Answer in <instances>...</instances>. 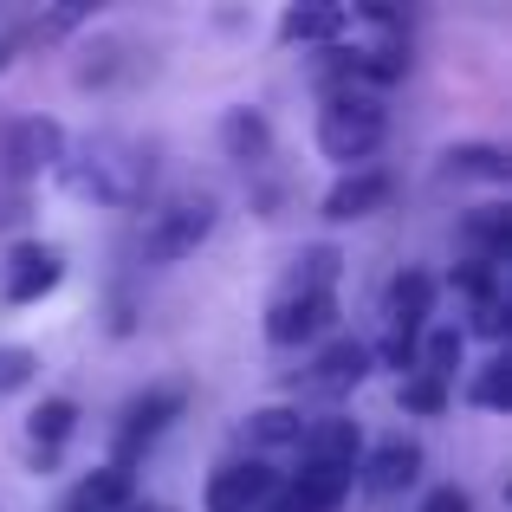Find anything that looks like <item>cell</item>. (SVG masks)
I'll list each match as a JSON object with an SVG mask.
<instances>
[{"instance_id": "6da1fadb", "label": "cell", "mask_w": 512, "mask_h": 512, "mask_svg": "<svg viewBox=\"0 0 512 512\" xmlns=\"http://www.w3.org/2000/svg\"><path fill=\"white\" fill-rule=\"evenodd\" d=\"M59 188L91 208H143L156 195V143L130 137V130H91V137H65L59 156Z\"/></svg>"}, {"instance_id": "7a4b0ae2", "label": "cell", "mask_w": 512, "mask_h": 512, "mask_svg": "<svg viewBox=\"0 0 512 512\" xmlns=\"http://www.w3.org/2000/svg\"><path fill=\"white\" fill-rule=\"evenodd\" d=\"M221 227V201L208 188H182L169 201H150L137 227V266H182L188 253H201Z\"/></svg>"}, {"instance_id": "3957f363", "label": "cell", "mask_w": 512, "mask_h": 512, "mask_svg": "<svg viewBox=\"0 0 512 512\" xmlns=\"http://www.w3.org/2000/svg\"><path fill=\"white\" fill-rule=\"evenodd\" d=\"M383 137H389L383 98H370V91H325V104H318V156H331L350 175V169H370Z\"/></svg>"}, {"instance_id": "277c9868", "label": "cell", "mask_w": 512, "mask_h": 512, "mask_svg": "<svg viewBox=\"0 0 512 512\" xmlns=\"http://www.w3.org/2000/svg\"><path fill=\"white\" fill-rule=\"evenodd\" d=\"M428 312H435V273H422V266H402V273L389 279V292H383L389 331H383V344L370 350V363H383V370H402V376H409L415 344H422V331H428Z\"/></svg>"}, {"instance_id": "5b68a950", "label": "cell", "mask_w": 512, "mask_h": 512, "mask_svg": "<svg viewBox=\"0 0 512 512\" xmlns=\"http://www.w3.org/2000/svg\"><path fill=\"white\" fill-rule=\"evenodd\" d=\"M188 409V389L182 383H150L137 389V396L124 402V415H117V441H111V467H130L143 461V454L156 448V441L175 428V415Z\"/></svg>"}, {"instance_id": "8992f818", "label": "cell", "mask_w": 512, "mask_h": 512, "mask_svg": "<svg viewBox=\"0 0 512 512\" xmlns=\"http://www.w3.org/2000/svg\"><path fill=\"white\" fill-rule=\"evenodd\" d=\"M65 156V124L59 117H13L0 130V175L7 182H33V175H52Z\"/></svg>"}, {"instance_id": "52a82bcc", "label": "cell", "mask_w": 512, "mask_h": 512, "mask_svg": "<svg viewBox=\"0 0 512 512\" xmlns=\"http://www.w3.org/2000/svg\"><path fill=\"white\" fill-rule=\"evenodd\" d=\"M338 325V292H273L266 305V344L273 350H305Z\"/></svg>"}, {"instance_id": "ba28073f", "label": "cell", "mask_w": 512, "mask_h": 512, "mask_svg": "<svg viewBox=\"0 0 512 512\" xmlns=\"http://www.w3.org/2000/svg\"><path fill=\"white\" fill-rule=\"evenodd\" d=\"M65 279V253L46 247V240H13L0 253V299L7 305H39L46 292H59Z\"/></svg>"}, {"instance_id": "9c48e42d", "label": "cell", "mask_w": 512, "mask_h": 512, "mask_svg": "<svg viewBox=\"0 0 512 512\" xmlns=\"http://www.w3.org/2000/svg\"><path fill=\"white\" fill-rule=\"evenodd\" d=\"M370 370H376V363H370V344H357V338H331L299 376H292V389H299V396H325V402H338V396H350V389H357Z\"/></svg>"}, {"instance_id": "30bf717a", "label": "cell", "mask_w": 512, "mask_h": 512, "mask_svg": "<svg viewBox=\"0 0 512 512\" xmlns=\"http://www.w3.org/2000/svg\"><path fill=\"white\" fill-rule=\"evenodd\" d=\"M279 493V467L266 461H227L208 474V487H201V506L208 512H266Z\"/></svg>"}, {"instance_id": "8fae6325", "label": "cell", "mask_w": 512, "mask_h": 512, "mask_svg": "<svg viewBox=\"0 0 512 512\" xmlns=\"http://www.w3.org/2000/svg\"><path fill=\"white\" fill-rule=\"evenodd\" d=\"M415 480H422V448H415L409 435L370 441V448L357 454V487L370 493V500H396V493H409Z\"/></svg>"}, {"instance_id": "7c38bea8", "label": "cell", "mask_w": 512, "mask_h": 512, "mask_svg": "<svg viewBox=\"0 0 512 512\" xmlns=\"http://www.w3.org/2000/svg\"><path fill=\"white\" fill-rule=\"evenodd\" d=\"M389 201H396V175L389 169H350L338 182L325 188V201H318V214L325 221H370V214H383Z\"/></svg>"}, {"instance_id": "4fadbf2b", "label": "cell", "mask_w": 512, "mask_h": 512, "mask_svg": "<svg viewBox=\"0 0 512 512\" xmlns=\"http://www.w3.org/2000/svg\"><path fill=\"white\" fill-rule=\"evenodd\" d=\"M78 435V402L72 396H46L33 402V415H26V448H33V467L46 474V467H59L65 441Z\"/></svg>"}, {"instance_id": "5bb4252c", "label": "cell", "mask_w": 512, "mask_h": 512, "mask_svg": "<svg viewBox=\"0 0 512 512\" xmlns=\"http://www.w3.org/2000/svg\"><path fill=\"white\" fill-rule=\"evenodd\" d=\"M357 454H363V428L350 422V415H325V422H305L299 461H312V467H344V474H357Z\"/></svg>"}, {"instance_id": "9a60e30c", "label": "cell", "mask_w": 512, "mask_h": 512, "mask_svg": "<svg viewBox=\"0 0 512 512\" xmlns=\"http://www.w3.org/2000/svg\"><path fill=\"white\" fill-rule=\"evenodd\" d=\"M344 26H350V13L344 7H318V0H292V7L279 13V39H286V46H305V52L344 46Z\"/></svg>"}, {"instance_id": "2e32d148", "label": "cell", "mask_w": 512, "mask_h": 512, "mask_svg": "<svg viewBox=\"0 0 512 512\" xmlns=\"http://www.w3.org/2000/svg\"><path fill=\"white\" fill-rule=\"evenodd\" d=\"M506 253H512V208H500V201H493V208L461 214V260L493 266V273H500Z\"/></svg>"}, {"instance_id": "e0dca14e", "label": "cell", "mask_w": 512, "mask_h": 512, "mask_svg": "<svg viewBox=\"0 0 512 512\" xmlns=\"http://www.w3.org/2000/svg\"><path fill=\"white\" fill-rule=\"evenodd\" d=\"M143 72V52L130 46V39H98V46H85V59H78V91H111L124 85V78Z\"/></svg>"}, {"instance_id": "ac0fdd59", "label": "cell", "mask_w": 512, "mask_h": 512, "mask_svg": "<svg viewBox=\"0 0 512 512\" xmlns=\"http://www.w3.org/2000/svg\"><path fill=\"white\" fill-rule=\"evenodd\" d=\"M130 500H137V480H130V467H91L85 480H78L72 493H65L59 512H124Z\"/></svg>"}, {"instance_id": "d6986e66", "label": "cell", "mask_w": 512, "mask_h": 512, "mask_svg": "<svg viewBox=\"0 0 512 512\" xmlns=\"http://www.w3.org/2000/svg\"><path fill=\"white\" fill-rule=\"evenodd\" d=\"M240 441H247V461H266V454H299L305 441V415L299 409H253L247 428H240Z\"/></svg>"}, {"instance_id": "ffe728a7", "label": "cell", "mask_w": 512, "mask_h": 512, "mask_svg": "<svg viewBox=\"0 0 512 512\" xmlns=\"http://www.w3.org/2000/svg\"><path fill=\"white\" fill-rule=\"evenodd\" d=\"M512 175V156L500 150V143H448L441 150V182H487L500 188Z\"/></svg>"}, {"instance_id": "44dd1931", "label": "cell", "mask_w": 512, "mask_h": 512, "mask_svg": "<svg viewBox=\"0 0 512 512\" xmlns=\"http://www.w3.org/2000/svg\"><path fill=\"white\" fill-rule=\"evenodd\" d=\"M461 363H467V338H461V325H435V331H422V344H415V376H435V383H448V389H454Z\"/></svg>"}, {"instance_id": "7402d4cb", "label": "cell", "mask_w": 512, "mask_h": 512, "mask_svg": "<svg viewBox=\"0 0 512 512\" xmlns=\"http://www.w3.org/2000/svg\"><path fill=\"white\" fill-rule=\"evenodd\" d=\"M221 143H227V156H234L240 169H260L266 156H273V124H266L260 111H227Z\"/></svg>"}, {"instance_id": "603a6c76", "label": "cell", "mask_w": 512, "mask_h": 512, "mask_svg": "<svg viewBox=\"0 0 512 512\" xmlns=\"http://www.w3.org/2000/svg\"><path fill=\"white\" fill-rule=\"evenodd\" d=\"M461 402H474V409H487V415H506L512 409V363H506V350H493V357L467 376Z\"/></svg>"}, {"instance_id": "cb8c5ba5", "label": "cell", "mask_w": 512, "mask_h": 512, "mask_svg": "<svg viewBox=\"0 0 512 512\" xmlns=\"http://www.w3.org/2000/svg\"><path fill=\"white\" fill-rule=\"evenodd\" d=\"M338 273H344V253L338 247H305L299 260L286 266L279 292H338Z\"/></svg>"}, {"instance_id": "d4e9b609", "label": "cell", "mask_w": 512, "mask_h": 512, "mask_svg": "<svg viewBox=\"0 0 512 512\" xmlns=\"http://www.w3.org/2000/svg\"><path fill=\"white\" fill-rule=\"evenodd\" d=\"M78 26H91V7H46V13H33L20 33L26 39H65V33H78Z\"/></svg>"}, {"instance_id": "484cf974", "label": "cell", "mask_w": 512, "mask_h": 512, "mask_svg": "<svg viewBox=\"0 0 512 512\" xmlns=\"http://www.w3.org/2000/svg\"><path fill=\"white\" fill-rule=\"evenodd\" d=\"M448 396H454V389L448 383H435V376H402V409H409V415H441V409H448Z\"/></svg>"}, {"instance_id": "4316f807", "label": "cell", "mask_w": 512, "mask_h": 512, "mask_svg": "<svg viewBox=\"0 0 512 512\" xmlns=\"http://www.w3.org/2000/svg\"><path fill=\"white\" fill-rule=\"evenodd\" d=\"M467 312H474V318L461 325V338H487V344H500V338H506V299H500V292L474 299Z\"/></svg>"}, {"instance_id": "83f0119b", "label": "cell", "mask_w": 512, "mask_h": 512, "mask_svg": "<svg viewBox=\"0 0 512 512\" xmlns=\"http://www.w3.org/2000/svg\"><path fill=\"white\" fill-rule=\"evenodd\" d=\"M33 376H39L33 350H26V344H0V396H20Z\"/></svg>"}, {"instance_id": "f1b7e54d", "label": "cell", "mask_w": 512, "mask_h": 512, "mask_svg": "<svg viewBox=\"0 0 512 512\" xmlns=\"http://www.w3.org/2000/svg\"><path fill=\"white\" fill-rule=\"evenodd\" d=\"M415 512H474V493H467V487H454V480H448V487H428Z\"/></svg>"}, {"instance_id": "f546056e", "label": "cell", "mask_w": 512, "mask_h": 512, "mask_svg": "<svg viewBox=\"0 0 512 512\" xmlns=\"http://www.w3.org/2000/svg\"><path fill=\"white\" fill-rule=\"evenodd\" d=\"M20 46H26V33H20V26H0V72H7V65L20 59Z\"/></svg>"}, {"instance_id": "4dcf8cb0", "label": "cell", "mask_w": 512, "mask_h": 512, "mask_svg": "<svg viewBox=\"0 0 512 512\" xmlns=\"http://www.w3.org/2000/svg\"><path fill=\"white\" fill-rule=\"evenodd\" d=\"M124 512H175V506H150V500H130Z\"/></svg>"}]
</instances>
